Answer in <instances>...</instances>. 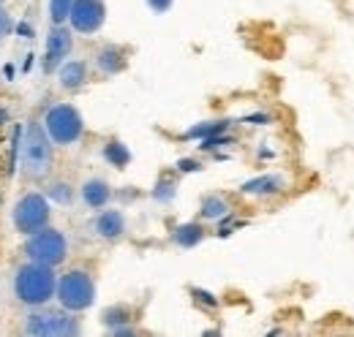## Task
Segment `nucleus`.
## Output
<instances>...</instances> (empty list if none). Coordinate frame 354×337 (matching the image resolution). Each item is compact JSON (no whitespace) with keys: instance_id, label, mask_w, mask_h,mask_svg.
I'll return each instance as SVG.
<instances>
[{"instance_id":"obj_28","label":"nucleus","mask_w":354,"mask_h":337,"mask_svg":"<svg viewBox=\"0 0 354 337\" xmlns=\"http://www.w3.org/2000/svg\"><path fill=\"white\" fill-rule=\"evenodd\" d=\"M177 168H180V171H199L202 164L194 161V158H183V161H177Z\"/></svg>"},{"instance_id":"obj_26","label":"nucleus","mask_w":354,"mask_h":337,"mask_svg":"<svg viewBox=\"0 0 354 337\" xmlns=\"http://www.w3.org/2000/svg\"><path fill=\"white\" fill-rule=\"evenodd\" d=\"M172 3H175V0H147V6H150L153 14H167V11L172 8Z\"/></svg>"},{"instance_id":"obj_12","label":"nucleus","mask_w":354,"mask_h":337,"mask_svg":"<svg viewBox=\"0 0 354 337\" xmlns=\"http://www.w3.org/2000/svg\"><path fill=\"white\" fill-rule=\"evenodd\" d=\"M286 188V180L281 174H262V177H254L248 182L240 185V193L245 196H272V193H281Z\"/></svg>"},{"instance_id":"obj_10","label":"nucleus","mask_w":354,"mask_h":337,"mask_svg":"<svg viewBox=\"0 0 354 337\" xmlns=\"http://www.w3.org/2000/svg\"><path fill=\"white\" fill-rule=\"evenodd\" d=\"M93 231L101 240H118L126 231V215L120 210H104L98 212V218L93 220Z\"/></svg>"},{"instance_id":"obj_13","label":"nucleus","mask_w":354,"mask_h":337,"mask_svg":"<svg viewBox=\"0 0 354 337\" xmlns=\"http://www.w3.org/2000/svg\"><path fill=\"white\" fill-rule=\"evenodd\" d=\"M95 66H98L101 74L115 77V74H120L126 68V52L120 46H115V44H106V46H101L95 52Z\"/></svg>"},{"instance_id":"obj_6","label":"nucleus","mask_w":354,"mask_h":337,"mask_svg":"<svg viewBox=\"0 0 354 337\" xmlns=\"http://www.w3.org/2000/svg\"><path fill=\"white\" fill-rule=\"evenodd\" d=\"M25 335L36 337H68L80 335V321L68 310H44L33 307V313L25 318Z\"/></svg>"},{"instance_id":"obj_1","label":"nucleus","mask_w":354,"mask_h":337,"mask_svg":"<svg viewBox=\"0 0 354 337\" xmlns=\"http://www.w3.org/2000/svg\"><path fill=\"white\" fill-rule=\"evenodd\" d=\"M55 286H57L55 267H46V264L28 261L14 275V296L28 307L49 305L55 299Z\"/></svg>"},{"instance_id":"obj_27","label":"nucleus","mask_w":354,"mask_h":337,"mask_svg":"<svg viewBox=\"0 0 354 337\" xmlns=\"http://www.w3.org/2000/svg\"><path fill=\"white\" fill-rule=\"evenodd\" d=\"M11 30H14V19L0 8V39H6Z\"/></svg>"},{"instance_id":"obj_20","label":"nucleus","mask_w":354,"mask_h":337,"mask_svg":"<svg viewBox=\"0 0 354 337\" xmlns=\"http://www.w3.org/2000/svg\"><path fill=\"white\" fill-rule=\"evenodd\" d=\"M129 318H131V310L126 307V305H115V307H106V313H104V321L115 329V327H123V324H129Z\"/></svg>"},{"instance_id":"obj_21","label":"nucleus","mask_w":354,"mask_h":337,"mask_svg":"<svg viewBox=\"0 0 354 337\" xmlns=\"http://www.w3.org/2000/svg\"><path fill=\"white\" fill-rule=\"evenodd\" d=\"M71 3L74 0H49V19H52V25H63L68 19Z\"/></svg>"},{"instance_id":"obj_8","label":"nucleus","mask_w":354,"mask_h":337,"mask_svg":"<svg viewBox=\"0 0 354 337\" xmlns=\"http://www.w3.org/2000/svg\"><path fill=\"white\" fill-rule=\"evenodd\" d=\"M66 22L71 25V33L93 36L106 22V3L104 0H74Z\"/></svg>"},{"instance_id":"obj_15","label":"nucleus","mask_w":354,"mask_h":337,"mask_svg":"<svg viewBox=\"0 0 354 337\" xmlns=\"http://www.w3.org/2000/svg\"><path fill=\"white\" fill-rule=\"evenodd\" d=\"M104 161L115 168H126L131 164V150L120 139H112V142L104 144Z\"/></svg>"},{"instance_id":"obj_7","label":"nucleus","mask_w":354,"mask_h":337,"mask_svg":"<svg viewBox=\"0 0 354 337\" xmlns=\"http://www.w3.org/2000/svg\"><path fill=\"white\" fill-rule=\"evenodd\" d=\"M49 199H46L44 193H36V191H30V193H25L17 204H14V212H11V220H14V229L19 231V234H36L39 229H44L46 223H49Z\"/></svg>"},{"instance_id":"obj_18","label":"nucleus","mask_w":354,"mask_h":337,"mask_svg":"<svg viewBox=\"0 0 354 337\" xmlns=\"http://www.w3.org/2000/svg\"><path fill=\"white\" fill-rule=\"evenodd\" d=\"M229 128V120H210V123H199V126L188 128L183 133V139H207V136H216V133H223Z\"/></svg>"},{"instance_id":"obj_24","label":"nucleus","mask_w":354,"mask_h":337,"mask_svg":"<svg viewBox=\"0 0 354 337\" xmlns=\"http://www.w3.org/2000/svg\"><path fill=\"white\" fill-rule=\"evenodd\" d=\"M191 294H194V299H196L202 307H210V310L218 307V299L210 294V291H205V289H191Z\"/></svg>"},{"instance_id":"obj_19","label":"nucleus","mask_w":354,"mask_h":337,"mask_svg":"<svg viewBox=\"0 0 354 337\" xmlns=\"http://www.w3.org/2000/svg\"><path fill=\"white\" fill-rule=\"evenodd\" d=\"M46 199L55 202V204H71V199H74V188H71L66 180H57V182H52V185L46 188Z\"/></svg>"},{"instance_id":"obj_2","label":"nucleus","mask_w":354,"mask_h":337,"mask_svg":"<svg viewBox=\"0 0 354 337\" xmlns=\"http://www.w3.org/2000/svg\"><path fill=\"white\" fill-rule=\"evenodd\" d=\"M19 161L28 180H44L52 168V142L36 120H30L19 136Z\"/></svg>"},{"instance_id":"obj_31","label":"nucleus","mask_w":354,"mask_h":337,"mask_svg":"<svg viewBox=\"0 0 354 337\" xmlns=\"http://www.w3.org/2000/svg\"><path fill=\"white\" fill-rule=\"evenodd\" d=\"M0 8H3V0H0Z\"/></svg>"},{"instance_id":"obj_29","label":"nucleus","mask_w":354,"mask_h":337,"mask_svg":"<svg viewBox=\"0 0 354 337\" xmlns=\"http://www.w3.org/2000/svg\"><path fill=\"white\" fill-rule=\"evenodd\" d=\"M14 79V66H6V82H11Z\"/></svg>"},{"instance_id":"obj_11","label":"nucleus","mask_w":354,"mask_h":337,"mask_svg":"<svg viewBox=\"0 0 354 337\" xmlns=\"http://www.w3.org/2000/svg\"><path fill=\"white\" fill-rule=\"evenodd\" d=\"M80 196H82V202L88 204L90 210H104V207L109 204V199H112V188H109L106 180H101V177H90V180L82 182Z\"/></svg>"},{"instance_id":"obj_5","label":"nucleus","mask_w":354,"mask_h":337,"mask_svg":"<svg viewBox=\"0 0 354 337\" xmlns=\"http://www.w3.org/2000/svg\"><path fill=\"white\" fill-rule=\"evenodd\" d=\"M28 261H36V264H46V267H60L66 258H68V240L60 229H39L36 234H28Z\"/></svg>"},{"instance_id":"obj_22","label":"nucleus","mask_w":354,"mask_h":337,"mask_svg":"<svg viewBox=\"0 0 354 337\" xmlns=\"http://www.w3.org/2000/svg\"><path fill=\"white\" fill-rule=\"evenodd\" d=\"M175 193H177V185H175V180H169V177H161L158 185L153 188V199H156V202H172Z\"/></svg>"},{"instance_id":"obj_3","label":"nucleus","mask_w":354,"mask_h":337,"mask_svg":"<svg viewBox=\"0 0 354 337\" xmlns=\"http://www.w3.org/2000/svg\"><path fill=\"white\" fill-rule=\"evenodd\" d=\"M41 126H44L49 142L57 144V147H71L85 133V120H82L80 109L71 106V104H52L46 109Z\"/></svg>"},{"instance_id":"obj_25","label":"nucleus","mask_w":354,"mask_h":337,"mask_svg":"<svg viewBox=\"0 0 354 337\" xmlns=\"http://www.w3.org/2000/svg\"><path fill=\"white\" fill-rule=\"evenodd\" d=\"M243 123H248V126H270V123H272V117L265 115V112H257V115H248Z\"/></svg>"},{"instance_id":"obj_30","label":"nucleus","mask_w":354,"mask_h":337,"mask_svg":"<svg viewBox=\"0 0 354 337\" xmlns=\"http://www.w3.org/2000/svg\"><path fill=\"white\" fill-rule=\"evenodd\" d=\"M6 120H8V112H6V109H3V106H0V126H3V123H6Z\"/></svg>"},{"instance_id":"obj_14","label":"nucleus","mask_w":354,"mask_h":337,"mask_svg":"<svg viewBox=\"0 0 354 337\" xmlns=\"http://www.w3.org/2000/svg\"><path fill=\"white\" fill-rule=\"evenodd\" d=\"M57 82H60L63 90H68V93L80 90L82 84L88 82V63L85 60H68V63H63L60 71H57Z\"/></svg>"},{"instance_id":"obj_9","label":"nucleus","mask_w":354,"mask_h":337,"mask_svg":"<svg viewBox=\"0 0 354 337\" xmlns=\"http://www.w3.org/2000/svg\"><path fill=\"white\" fill-rule=\"evenodd\" d=\"M71 46H74V36H71V30H68V28H63V25H52V30H49V36H46V49H44L46 71H52L55 66H60V63H63V57H68Z\"/></svg>"},{"instance_id":"obj_17","label":"nucleus","mask_w":354,"mask_h":337,"mask_svg":"<svg viewBox=\"0 0 354 337\" xmlns=\"http://www.w3.org/2000/svg\"><path fill=\"white\" fill-rule=\"evenodd\" d=\"M202 218L205 220H221L223 215H229L232 207H229V202L223 199V196H216V193H210V196H205L202 199Z\"/></svg>"},{"instance_id":"obj_23","label":"nucleus","mask_w":354,"mask_h":337,"mask_svg":"<svg viewBox=\"0 0 354 337\" xmlns=\"http://www.w3.org/2000/svg\"><path fill=\"white\" fill-rule=\"evenodd\" d=\"M226 144H234V139L232 136H223V133H216V136L202 139L199 150H218V147H226Z\"/></svg>"},{"instance_id":"obj_16","label":"nucleus","mask_w":354,"mask_h":337,"mask_svg":"<svg viewBox=\"0 0 354 337\" xmlns=\"http://www.w3.org/2000/svg\"><path fill=\"white\" fill-rule=\"evenodd\" d=\"M172 237L180 248H196L205 240V229H202V223H183V226H177Z\"/></svg>"},{"instance_id":"obj_4","label":"nucleus","mask_w":354,"mask_h":337,"mask_svg":"<svg viewBox=\"0 0 354 337\" xmlns=\"http://www.w3.org/2000/svg\"><path fill=\"white\" fill-rule=\"evenodd\" d=\"M55 299L68 313H82V310L93 307V302H95V283H93L90 272H85V269H68L66 275H60L57 286H55Z\"/></svg>"}]
</instances>
